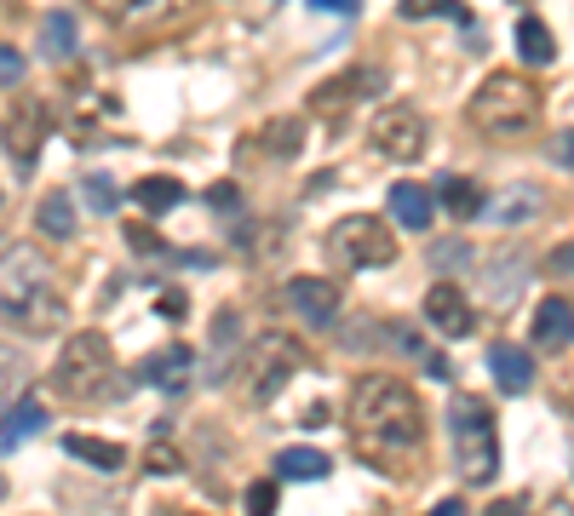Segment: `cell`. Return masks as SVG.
Instances as JSON below:
<instances>
[{
	"label": "cell",
	"instance_id": "9",
	"mask_svg": "<svg viewBox=\"0 0 574 516\" xmlns=\"http://www.w3.org/2000/svg\"><path fill=\"white\" fill-rule=\"evenodd\" d=\"M0 138H7V150H12L18 172H29V166H36V155H41V144H47V110L23 98L18 110L7 115V127H0Z\"/></svg>",
	"mask_w": 574,
	"mask_h": 516
},
{
	"label": "cell",
	"instance_id": "23",
	"mask_svg": "<svg viewBox=\"0 0 574 516\" xmlns=\"http://www.w3.org/2000/svg\"><path fill=\"white\" fill-rule=\"evenodd\" d=\"M184 0H92V12L121 18V23H139V18H173Z\"/></svg>",
	"mask_w": 574,
	"mask_h": 516
},
{
	"label": "cell",
	"instance_id": "17",
	"mask_svg": "<svg viewBox=\"0 0 574 516\" xmlns=\"http://www.w3.org/2000/svg\"><path fill=\"white\" fill-rule=\"evenodd\" d=\"M132 201H139L150 219H161V213H173V206L184 201V179H173V172H150V179L132 184Z\"/></svg>",
	"mask_w": 574,
	"mask_h": 516
},
{
	"label": "cell",
	"instance_id": "15",
	"mask_svg": "<svg viewBox=\"0 0 574 516\" xmlns=\"http://www.w3.org/2000/svg\"><path fill=\"white\" fill-rule=\"evenodd\" d=\"M483 213L494 219V224H523V219H540L546 213V190L540 184H512L500 195V206H483Z\"/></svg>",
	"mask_w": 574,
	"mask_h": 516
},
{
	"label": "cell",
	"instance_id": "39",
	"mask_svg": "<svg viewBox=\"0 0 574 516\" xmlns=\"http://www.w3.org/2000/svg\"><path fill=\"white\" fill-rule=\"evenodd\" d=\"M489 516H523V505H517V499H494Z\"/></svg>",
	"mask_w": 574,
	"mask_h": 516
},
{
	"label": "cell",
	"instance_id": "40",
	"mask_svg": "<svg viewBox=\"0 0 574 516\" xmlns=\"http://www.w3.org/2000/svg\"><path fill=\"white\" fill-rule=\"evenodd\" d=\"M431 516H471L460 499H443V505H431Z\"/></svg>",
	"mask_w": 574,
	"mask_h": 516
},
{
	"label": "cell",
	"instance_id": "38",
	"mask_svg": "<svg viewBox=\"0 0 574 516\" xmlns=\"http://www.w3.org/2000/svg\"><path fill=\"white\" fill-rule=\"evenodd\" d=\"M150 465H155V471H179V454H167V447H150Z\"/></svg>",
	"mask_w": 574,
	"mask_h": 516
},
{
	"label": "cell",
	"instance_id": "4",
	"mask_svg": "<svg viewBox=\"0 0 574 516\" xmlns=\"http://www.w3.org/2000/svg\"><path fill=\"white\" fill-rule=\"evenodd\" d=\"M115 378V351H110V338L104 333H75V338H63V351H58V367H52V391L63 402H92L98 391H104Z\"/></svg>",
	"mask_w": 574,
	"mask_h": 516
},
{
	"label": "cell",
	"instance_id": "11",
	"mask_svg": "<svg viewBox=\"0 0 574 516\" xmlns=\"http://www.w3.org/2000/svg\"><path fill=\"white\" fill-rule=\"evenodd\" d=\"M288 304L311 327H328L333 316H340V287H333L328 275H293V282H288Z\"/></svg>",
	"mask_w": 574,
	"mask_h": 516
},
{
	"label": "cell",
	"instance_id": "7",
	"mask_svg": "<svg viewBox=\"0 0 574 516\" xmlns=\"http://www.w3.org/2000/svg\"><path fill=\"white\" fill-rule=\"evenodd\" d=\"M299 362H305V356H299V344H293L288 333H270L259 351H253V362H248V396H253V402H270V396H276L288 378H293Z\"/></svg>",
	"mask_w": 574,
	"mask_h": 516
},
{
	"label": "cell",
	"instance_id": "16",
	"mask_svg": "<svg viewBox=\"0 0 574 516\" xmlns=\"http://www.w3.org/2000/svg\"><path fill=\"white\" fill-rule=\"evenodd\" d=\"M431 213H436V195L420 190V184H391V219L402 230H431Z\"/></svg>",
	"mask_w": 574,
	"mask_h": 516
},
{
	"label": "cell",
	"instance_id": "13",
	"mask_svg": "<svg viewBox=\"0 0 574 516\" xmlns=\"http://www.w3.org/2000/svg\"><path fill=\"white\" fill-rule=\"evenodd\" d=\"M190 367H195L190 344H161V351H150V356L139 362V385H155V391H184Z\"/></svg>",
	"mask_w": 574,
	"mask_h": 516
},
{
	"label": "cell",
	"instance_id": "31",
	"mask_svg": "<svg viewBox=\"0 0 574 516\" xmlns=\"http://www.w3.org/2000/svg\"><path fill=\"white\" fill-rule=\"evenodd\" d=\"M23 81V52L0 41V87H18Z\"/></svg>",
	"mask_w": 574,
	"mask_h": 516
},
{
	"label": "cell",
	"instance_id": "18",
	"mask_svg": "<svg viewBox=\"0 0 574 516\" xmlns=\"http://www.w3.org/2000/svg\"><path fill=\"white\" fill-rule=\"evenodd\" d=\"M489 367H494V378H500L512 396L534 385V356L523 351V344H494V351H489Z\"/></svg>",
	"mask_w": 574,
	"mask_h": 516
},
{
	"label": "cell",
	"instance_id": "34",
	"mask_svg": "<svg viewBox=\"0 0 574 516\" xmlns=\"http://www.w3.org/2000/svg\"><path fill=\"white\" fill-rule=\"evenodd\" d=\"M552 161H557V166H568V172H574V127H563V132H557V138H552Z\"/></svg>",
	"mask_w": 574,
	"mask_h": 516
},
{
	"label": "cell",
	"instance_id": "35",
	"mask_svg": "<svg viewBox=\"0 0 574 516\" xmlns=\"http://www.w3.org/2000/svg\"><path fill=\"white\" fill-rule=\"evenodd\" d=\"M127 241H132L139 253H161V235H155V230H144V224H127Z\"/></svg>",
	"mask_w": 574,
	"mask_h": 516
},
{
	"label": "cell",
	"instance_id": "20",
	"mask_svg": "<svg viewBox=\"0 0 574 516\" xmlns=\"http://www.w3.org/2000/svg\"><path fill=\"white\" fill-rule=\"evenodd\" d=\"M63 454H70V459H87V465H98V471H121V465H127V454H121L115 442H104V436H81V431L63 436Z\"/></svg>",
	"mask_w": 574,
	"mask_h": 516
},
{
	"label": "cell",
	"instance_id": "27",
	"mask_svg": "<svg viewBox=\"0 0 574 516\" xmlns=\"http://www.w3.org/2000/svg\"><path fill=\"white\" fill-rule=\"evenodd\" d=\"M299 144H305V121H299V115H282V121L264 127V150L276 155V161H293Z\"/></svg>",
	"mask_w": 574,
	"mask_h": 516
},
{
	"label": "cell",
	"instance_id": "36",
	"mask_svg": "<svg viewBox=\"0 0 574 516\" xmlns=\"http://www.w3.org/2000/svg\"><path fill=\"white\" fill-rule=\"evenodd\" d=\"M465 259H471L465 241H443V247H436V264H443V270H454V264H465Z\"/></svg>",
	"mask_w": 574,
	"mask_h": 516
},
{
	"label": "cell",
	"instance_id": "30",
	"mask_svg": "<svg viewBox=\"0 0 574 516\" xmlns=\"http://www.w3.org/2000/svg\"><path fill=\"white\" fill-rule=\"evenodd\" d=\"M248 516H276V482H253L248 488Z\"/></svg>",
	"mask_w": 574,
	"mask_h": 516
},
{
	"label": "cell",
	"instance_id": "5",
	"mask_svg": "<svg viewBox=\"0 0 574 516\" xmlns=\"http://www.w3.org/2000/svg\"><path fill=\"white\" fill-rule=\"evenodd\" d=\"M328 259L340 270H385L396 259V235L380 219L351 213V219H340L328 230Z\"/></svg>",
	"mask_w": 574,
	"mask_h": 516
},
{
	"label": "cell",
	"instance_id": "29",
	"mask_svg": "<svg viewBox=\"0 0 574 516\" xmlns=\"http://www.w3.org/2000/svg\"><path fill=\"white\" fill-rule=\"evenodd\" d=\"M402 18H471L465 7H460V0H402Z\"/></svg>",
	"mask_w": 574,
	"mask_h": 516
},
{
	"label": "cell",
	"instance_id": "37",
	"mask_svg": "<svg viewBox=\"0 0 574 516\" xmlns=\"http://www.w3.org/2000/svg\"><path fill=\"white\" fill-rule=\"evenodd\" d=\"M311 7H316V12H340V18H351L362 0H311Z\"/></svg>",
	"mask_w": 574,
	"mask_h": 516
},
{
	"label": "cell",
	"instance_id": "19",
	"mask_svg": "<svg viewBox=\"0 0 574 516\" xmlns=\"http://www.w3.org/2000/svg\"><path fill=\"white\" fill-rule=\"evenodd\" d=\"M36 431H47V402H36V396H23L7 419H0V447H18V442H29Z\"/></svg>",
	"mask_w": 574,
	"mask_h": 516
},
{
	"label": "cell",
	"instance_id": "26",
	"mask_svg": "<svg viewBox=\"0 0 574 516\" xmlns=\"http://www.w3.org/2000/svg\"><path fill=\"white\" fill-rule=\"evenodd\" d=\"M436 201H443L460 224L465 219H483V190L471 184V179H443V184H436Z\"/></svg>",
	"mask_w": 574,
	"mask_h": 516
},
{
	"label": "cell",
	"instance_id": "25",
	"mask_svg": "<svg viewBox=\"0 0 574 516\" xmlns=\"http://www.w3.org/2000/svg\"><path fill=\"white\" fill-rule=\"evenodd\" d=\"M81 47V23L70 18V12H47V23H41V52L47 58H70Z\"/></svg>",
	"mask_w": 574,
	"mask_h": 516
},
{
	"label": "cell",
	"instance_id": "24",
	"mask_svg": "<svg viewBox=\"0 0 574 516\" xmlns=\"http://www.w3.org/2000/svg\"><path fill=\"white\" fill-rule=\"evenodd\" d=\"M517 58L523 63H557V41L540 18H517Z\"/></svg>",
	"mask_w": 574,
	"mask_h": 516
},
{
	"label": "cell",
	"instance_id": "32",
	"mask_svg": "<svg viewBox=\"0 0 574 516\" xmlns=\"http://www.w3.org/2000/svg\"><path fill=\"white\" fill-rule=\"evenodd\" d=\"M208 206H213V213H242V190H235V184H213Z\"/></svg>",
	"mask_w": 574,
	"mask_h": 516
},
{
	"label": "cell",
	"instance_id": "8",
	"mask_svg": "<svg viewBox=\"0 0 574 516\" xmlns=\"http://www.w3.org/2000/svg\"><path fill=\"white\" fill-rule=\"evenodd\" d=\"M385 87V75L380 69H345V75H333V81H322L316 92H311V110H322V115H345L351 103H362V98H374Z\"/></svg>",
	"mask_w": 574,
	"mask_h": 516
},
{
	"label": "cell",
	"instance_id": "1",
	"mask_svg": "<svg viewBox=\"0 0 574 516\" xmlns=\"http://www.w3.org/2000/svg\"><path fill=\"white\" fill-rule=\"evenodd\" d=\"M351 436L367 465H380L385 476H409L425 447V407L402 378L367 373L351 391Z\"/></svg>",
	"mask_w": 574,
	"mask_h": 516
},
{
	"label": "cell",
	"instance_id": "3",
	"mask_svg": "<svg viewBox=\"0 0 574 516\" xmlns=\"http://www.w3.org/2000/svg\"><path fill=\"white\" fill-rule=\"evenodd\" d=\"M449 425H454V459H460V476L471 488H489L500 476V442H494V407L483 396L460 391L449 402Z\"/></svg>",
	"mask_w": 574,
	"mask_h": 516
},
{
	"label": "cell",
	"instance_id": "2",
	"mask_svg": "<svg viewBox=\"0 0 574 516\" xmlns=\"http://www.w3.org/2000/svg\"><path fill=\"white\" fill-rule=\"evenodd\" d=\"M465 121L483 138H494V144H517V138H528L540 127V87L528 75H517V69H494V75L471 92Z\"/></svg>",
	"mask_w": 574,
	"mask_h": 516
},
{
	"label": "cell",
	"instance_id": "12",
	"mask_svg": "<svg viewBox=\"0 0 574 516\" xmlns=\"http://www.w3.org/2000/svg\"><path fill=\"white\" fill-rule=\"evenodd\" d=\"M425 322L436 327V333H449V338H465L471 333V299L454 287V282H436L431 293H425Z\"/></svg>",
	"mask_w": 574,
	"mask_h": 516
},
{
	"label": "cell",
	"instance_id": "33",
	"mask_svg": "<svg viewBox=\"0 0 574 516\" xmlns=\"http://www.w3.org/2000/svg\"><path fill=\"white\" fill-rule=\"evenodd\" d=\"M546 270H552V275H568V282H574V241H563V247L546 253Z\"/></svg>",
	"mask_w": 574,
	"mask_h": 516
},
{
	"label": "cell",
	"instance_id": "28",
	"mask_svg": "<svg viewBox=\"0 0 574 516\" xmlns=\"http://www.w3.org/2000/svg\"><path fill=\"white\" fill-rule=\"evenodd\" d=\"M81 195H87V206H92V213H115V206H121V190H115V179H110V172H87Z\"/></svg>",
	"mask_w": 574,
	"mask_h": 516
},
{
	"label": "cell",
	"instance_id": "14",
	"mask_svg": "<svg viewBox=\"0 0 574 516\" xmlns=\"http://www.w3.org/2000/svg\"><path fill=\"white\" fill-rule=\"evenodd\" d=\"M534 338L540 351H568L574 344V304L568 299H546L534 310Z\"/></svg>",
	"mask_w": 574,
	"mask_h": 516
},
{
	"label": "cell",
	"instance_id": "22",
	"mask_svg": "<svg viewBox=\"0 0 574 516\" xmlns=\"http://www.w3.org/2000/svg\"><path fill=\"white\" fill-rule=\"evenodd\" d=\"M36 230L52 235V241H70V235H75V201L63 195V190H52V195L36 206Z\"/></svg>",
	"mask_w": 574,
	"mask_h": 516
},
{
	"label": "cell",
	"instance_id": "10",
	"mask_svg": "<svg viewBox=\"0 0 574 516\" xmlns=\"http://www.w3.org/2000/svg\"><path fill=\"white\" fill-rule=\"evenodd\" d=\"M0 316H7L12 327H23V333H47V327H63V304L36 282V287H23L18 299L0 304Z\"/></svg>",
	"mask_w": 574,
	"mask_h": 516
},
{
	"label": "cell",
	"instance_id": "21",
	"mask_svg": "<svg viewBox=\"0 0 574 516\" xmlns=\"http://www.w3.org/2000/svg\"><path fill=\"white\" fill-rule=\"evenodd\" d=\"M333 465H328V454L322 447H282L276 454V476H288V482H322Z\"/></svg>",
	"mask_w": 574,
	"mask_h": 516
},
{
	"label": "cell",
	"instance_id": "6",
	"mask_svg": "<svg viewBox=\"0 0 574 516\" xmlns=\"http://www.w3.org/2000/svg\"><path fill=\"white\" fill-rule=\"evenodd\" d=\"M367 144H374L385 161H420L425 150V115L414 103H385V110L367 121Z\"/></svg>",
	"mask_w": 574,
	"mask_h": 516
}]
</instances>
